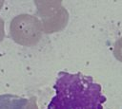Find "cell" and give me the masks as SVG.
Masks as SVG:
<instances>
[{
    "label": "cell",
    "instance_id": "cell-1",
    "mask_svg": "<svg viewBox=\"0 0 122 109\" xmlns=\"http://www.w3.org/2000/svg\"><path fill=\"white\" fill-rule=\"evenodd\" d=\"M53 89L55 95L46 109H103L106 101L101 85L81 72H58Z\"/></svg>",
    "mask_w": 122,
    "mask_h": 109
}]
</instances>
